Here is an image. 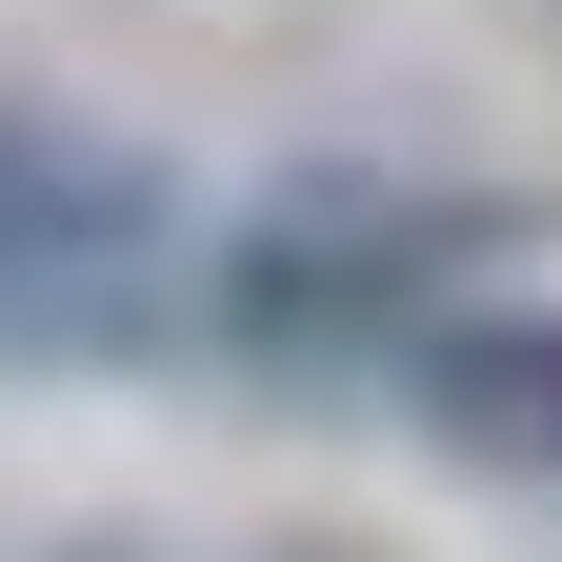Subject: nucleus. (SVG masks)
Wrapping results in <instances>:
<instances>
[{
	"label": "nucleus",
	"mask_w": 562,
	"mask_h": 562,
	"mask_svg": "<svg viewBox=\"0 0 562 562\" xmlns=\"http://www.w3.org/2000/svg\"><path fill=\"white\" fill-rule=\"evenodd\" d=\"M522 201L482 181H382V161H322V181H261L222 241H201V341L261 382H402L462 302H503Z\"/></svg>",
	"instance_id": "obj_1"
},
{
	"label": "nucleus",
	"mask_w": 562,
	"mask_h": 562,
	"mask_svg": "<svg viewBox=\"0 0 562 562\" xmlns=\"http://www.w3.org/2000/svg\"><path fill=\"white\" fill-rule=\"evenodd\" d=\"M181 302H201L181 161L60 121V101H0V362H101Z\"/></svg>",
	"instance_id": "obj_2"
},
{
	"label": "nucleus",
	"mask_w": 562,
	"mask_h": 562,
	"mask_svg": "<svg viewBox=\"0 0 562 562\" xmlns=\"http://www.w3.org/2000/svg\"><path fill=\"white\" fill-rule=\"evenodd\" d=\"M382 402H402L442 462H482V482H522V503H562V302H462Z\"/></svg>",
	"instance_id": "obj_3"
},
{
	"label": "nucleus",
	"mask_w": 562,
	"mask_h": 562,
	"mask_svg": "<svg viewBox=\"0 0 562 562\" xmlns=\"http://www.w3.org/2000/svg\"><path fill=\"white\" fill-rule=\"evenodd\" d=\"M81 562H140V542H81Z\"/></svg>",
	"instance_id": "obj_4"
}]
</instances>
